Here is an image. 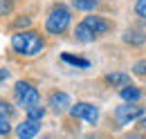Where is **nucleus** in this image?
<instances>
[{
  "label": "nucleus",
  "mask_w": 146,
  "mask_h": 139,
  "mask_svg": "<svg viewBox=\"0 0 146 139\" xmlns=\"http://www.w3.org/2000/svg\"><path fill=\"white\" fill-rule=\"evenodd\" d=\"M14 27H29V18H16Z\"/></svg>",
  "instance_id": "nucleus-20"
},
{
  "label": "nucleus",
  "mask_w": 146,
  "mask_h": 139,
  "mask_svg": "<svg viewBox=\"0 0 146 139\" xmlns=\"http://www.w3.org/2000/svg\"><path fill=\"white\" fill-rule=\"evenodd\" d=\"M74 38H76V40H81V43H92V40L97 38V34L92 32L86 23H79V25L74 27Z\"/></svg>",
  "instance_id": "nucleus-9"
},
{
  "label": "nucleus",
  "mask_w": 146,
  "mask_h": 139,
  "mask_svg": "<svg viewBox=\"0 0 146 139\" xmlns=\"http://www.w3.org/2000/svg\"><path fill=\"white\" fill-rule=\"evenodd\" d=\"M106 83L112 87H126V85H130V76L126 72H110L106 76Z\"/></svg>",
  "instance_id": "nucleus-10"
},
{
  "label": "nucleus",
  "mask_w": 146,
  "mask_h": 139,
  "mask_svg": "<svg viewBox=\"0 0 146 139\" xmlns=\"http://www.w3.org/2000/svg\"><path fill=\"white\" fill-rule=\"evenodd\" d=\"M9 130H11V126H9V121H7V117L0 112V135H5V137H7V135H9Z\"/></svg>",
  "instance_id": "nucleus-17"
},
{
  "label": "nucleus",
  "mask_w": 146,
  "mask_h": 139,
  "mask_svg": "<svg viewBox=\"0 0 146 139\" xmlns=\"http://www.w3.org/2000/svg\"><path fill=\"white\" fill-rule=\"evenodd\" d=\"M119 94H121V99L126 101V103H137L139 99H142V92L137 90L135 85H126L119 90Z\"/></svg>",
  "instance_id": "nucleus-12"
},
{
  "label": "nucleus",
  "mask_w": 146,
  "mask_h": 139,
  "mask_svg": "<svg viewBox=\"0 0 146 139\" xmlns=\"http://www.w3.org/2000/svg\"><path fill=\"white\" fill-rule=\"evenodd\" d=\"M11 47H14V52L20 54V56H36V54L45 47V40H43L40 34L25 29V32H18V34L11 36Z\"/></svg>",
  "instance_id": "nucleus-1"
},
{
  "label": "nucleus",
  "mask_w": 146,
  "mask_h": 139,
  "mask_svg": "<svg viewBox=\"0 0 146 139\" xmlns=\"http://www.w3.org/2000/svg\"><path fill=\"white\" fill-rule=\"evenodd\" d=\"M124 43L139 47V45H144V43H146V34H144V32H139V29H128L126 34H124Z\"/></svg>",
  "instance_id": "nucleus-11"
},
{
  "label": "nucleus",
  "mask_w": 146,
  "mask_h": 139,
  "mask_svg": "<svg viewBox=\"0 0 146 139\" xmlns=\"http://www.w3.org/2000/svg\"><path fill=\"white\" fill-rule=\"evenodd\" d=\"M97 5L99 2H94V0H72V7L74 9H81V11H92Z\"/></svg>",
  "instance_id": "nucleus-14"
},
{
  "label": "nucleus",
  "mask_w": 146,
  "mask_h": 139,
  "mask_svg": "<svg viewBox=\"0 0 146 139\" xmlns=\"http://www.w3.org/2000/svg\"><path fill=\"white\" fill-rule=\"evenodd\" d=\"M70 20H72V16H70V9L65 7V5H56V7H52V11H50V16H47V20H45V29L50 32V34H63L68 27H70Z\"/></svg>",
  "instance_id": "nucleus-2"
},
{
  "label": "nucleus",
  "mask_w": 146,
  "mask_h": 139,
  "mask_svg": "<svg viewBox=\"0 0 146 139\" xmlns=\"http://www.w3.org/2000/svg\"><path fill=\"white\" fill-rule=\"evenodd\" d=\"M94 2H99V0H94Z\"/></svg>",
  "instance_id": "nucleus-23"
},
{
  "label": "nucleus",
  "mask_w": 146,
  "mask_h": 139,
  "mask_svg": "<svg viewBox=\"0 0 146 139\" xmlns=\"http://www.w3.org/2000/svg\"><path fill=\"white\" fill-rule=\"evenodd\" d=\"M133 72L139 74V76H146V61H137V63L133 65Z\"/></svg>",
  "instance_id": "nucleus-19"
},
{
  "label": "nucleus",
  "mask_w": 146,
  "mask_h": 139,
  "mask_svg": "<svg viewBox=\"0 0 146 139\" xmlns=\"http://www.w3.org/2000/svg\"><path fill=\"white\" fill-rule=\"evenodd\" d=\"M72 117L74 119H83L86 123H97L99 119V110H97V105L88 103V101H79L76 105H72Z\"/></svg>",
  "instance_id": "nucleus-4"
},
{
  "label": "nucleus",
  "mask_w": 146,
  "mask_h": 139,
  "mask_svg": "<svg viewBox=\"0 0 146 139\" xmlns=\"http://www.w3.org/2000/svg\"><path fill=\"white\" fill-rule=\"evenodd\" d=\"M88 27H90L94 34L99 36V34H106V32H110L112 29V23L110 20H106V18H101V16H86V20H83Z\"/></svg>",
  "instance_id": "nucleus-7"
},
{
  "label": "nucleus",
  "mask_w": 146,
  "mask_h": 139,
  "mask_svg": "<svg viewBox=\"0 0 146 139\" xmlns=\"http://www.w3.org/2000/svg\"><path fill=\"white\" fill-rule=\"evenodd\" d=\"M11 9H14V2H11V0H0V18L9 16Z\"/></svg>",
  "instance_id": "nucleus-16"
},
{
  "label": "nucleus",
  "mask_w": 146,
  "mask_h": 139,
  "mask_svg": "<svg viewBox=\"0 0 146 139\" xmlns=\"http://www.w3.org/2000/svg\"><path fill=\"white\" fill-rule=\"evenodd\" d=\"M38 132H40V121H34V119H25V121L18 123V128H16L18 139H34Z\"/></svg>",
  "instance_id": "nucleus-6"
},
{
  "label": "nucleus",
  "mask_w": 146,
  "mask_h": 139,
  "mask_svg": "<svg viewBox=\"0 0 146 139\" xmlns=\"http://www.w3.org/2000/svg\"><path fill=\"white\" fill-rule=\"evenodd\" d=\"M14 92H16V99H18L20 105H25V110L27 108H32V105H38L40 103V94H38V90L29 81H18L16 87H14Z\"/></svg>",
  "instance_id": "nucleus-3"
},
{
  "label": "nucleus",
  "mask_w": 146,
  "mask_h": 139,
  "mask_svg": "<svg viewBox=\"0 0 146 139\" xmlns=\"http://www.w3.org/2000/svg\"><path fill=\"white\" fill-rule=\"evenodd\" d=\"M50 105H52V110H56V112H63V110L70 108V97L65 92H52L50 94Z\"/></svg>",
  "instance_id": "nucleus-8"
},
{
  "label": "nucleus",
  "mask_w": 146,
  "mask_h": 139,
  "mask_svg": "<svg viewBox=\"0 0 146 139\" xmlns=\"http://www.w3.org/2000/svg\"><path fill=\"white\" fill-rule=\"evenodd\" d=\"M7 76H9V70H7V68H0V81H5Z\"/></svg>",
  "instance_id": "nucleus-21"
},
{
  "label": "nucleus",
  "mask_w": 146,
  "mask_h": 139,
  "mask_svg": "<svg viewBox=\"0 0 146 139\" xmlns=\"http://www.w3.org/2000/svg\"><path fill=\"white\" fill-rule=\"evenodd\" d=\"M144 115V108L142 105H135V103H126V105H119L115 110V119L117 123H130L135 119H139Z\"/></svg>",
  "instance_id": "nucleus-5"
},
{
  "label": "nucleus",
  "mask_w": 146,
  "mask_h": 139,
  "mask_svg": "<svg viewBox=\"0 0 146 139\" xmlns=\"http://www.w3.org/2000/svg\"><path fill=\"white\" fill-rule=\"evenodd\" d=\"M135 14L146 18V0H137V2H135Z\"/></svg>",
  "instance_id": "nucleus-18"
},
{
  "label": "nucleus",
  "mask_w": 146,
  "mask_h": 139,
  "mask_svg": "<svg viewBox=\"0 0 146 139\" xmlns=\"http://www.w3.org/2000/svg\"><path fill=\"white\" fill-rule=\"evenodd\" d=\"M43 117H45V108H40V105H32V108H27V119L40 121Z\"/></svg>",
  "instance_id": "nucleus-15"
},
{
  "label": "nucleus",
  "mask_w": 146,
  "mask_h": 139,
  "mask_svg": "<svg viewBox=\"0 0 146 139\" xmlns=\"http://www.w3.org/2000/svg\"><path fill=\"white\" fill-rule=\"evenodd\" d=\"M65 63H70L74 68H90V61H86V58H79V56H72V54H63L61 56Z\"/></svg>",
  "instance_id": "nucleus-13"
},
{
  "label": "nucleus",
  "mask_w": 146,
  "mask_h": 139,
  "mask_svg": "<svg viewBox=\"0 0 146 139\" xmlns=\"http://www.w3.org/2000/svg\"><path fill=\"white\" fill-rule=\"evenodd\" d=\"M45 139H50V137H45Z\"/></svg>",
  "instance_id": "nucleus-24"
},
{
  "label": "nucleus",
  "mask_w": 146,
  "mask_h": 139,
  "mask_svg": "<svg viewBox=\"0 0 146 139\" xmlns=\"http://www.w3.org/2000/svg\"><path fill=\"white\" fill-rule=\"evenodd\" d=\"M139 126H142V128H146V112L139 117Z\"/></svg>",
  "instance_id": "nucleus-22"
}]
</instances>
